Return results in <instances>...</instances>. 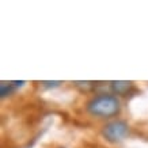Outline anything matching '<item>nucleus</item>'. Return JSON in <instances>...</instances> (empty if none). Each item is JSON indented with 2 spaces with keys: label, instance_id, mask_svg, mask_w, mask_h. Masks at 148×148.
Here are the masks:
<instances>
[{
  "label": "nucleus",
  "instance_id": "1",
  "mask_svg": "<svg viewBox=\"0 0 148 148\" xmlns=\"http://www.w3.org/2000/svg\"><path fill=\"white\" fill-rule=\"evenodd\" d=\"M87 109L92 116L110 117L120 110V102L113 95H99L88 103Z\"/></svg>",
  "mask_w": 148,
  "mask_h": 148
},
{
  "label": "nucleus",
  "instance_id": "2",
  "mask_svg": "<svg viewBox=\"0 0 148 148\" xmlns=\"http://www.w3.org/2000/svg\"><path fill=\"white\" fill-rule=\"evenodd\" d=\"M126 133H128V125L124 121L110 122L103 129V136L109 141H120L125 137Z\"/></svg>",
  "mask_w": 148,
  "mask_h": 148
},
{
  "label": "nucleus",
  "instance_id": "3",
  "mask_svg": "<svg viewBox=\"0 0 148 148\" xmlns=\"http://www.w3.org/2000/svg\"><path fill=\"white\" fill-rule=\"evenodd\" d=\"M132 87L130 82H124V80H118V82H112V88L118 94H124Z\"/></svg>",
  "mask_w": 148,
  "mask_h": 148
},
{
  "label": "nucleus",
  "instance_id": "4",
  "mask_svg": "<svg viewBox=\"0 0 148 148\" xmlns=\"http://www.w3.org/2000/svg\"><path fill=\"white\" fill-rule=\"evenodd\" d=\"M14 90H15V87H14L11 83H8V84H7V83H1V84H0V95H1V97H7V95L11 94Z\"/></svg>",
  "mask_w": 148,
  "mask_h": 148
},
{
  "label": "nucleus",
  "instance_id": "5",
  "mask_svg": "<svg viewBox=\"0 0 148 148\" xmlns=\"http://www.w3.org/2000/svg\"><path fill=\"white\" fill-rule=\"evenodd\" d=\"M42 84L46 88H50V87H57L60 84V82H42Z\"/></svg>",
  "mask_w": 148,
  "mask_h": 148
}]
</instances>
